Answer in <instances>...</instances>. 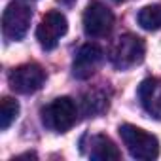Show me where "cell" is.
Returning a JSON list of instances; mask_svg holds the SVG:
<instances>
[{"mask_svg": "<svg viewBox=\"0 0 161 161\" xmlns=\"http://www.w3.org/2000/svg\"><path fill=\"white\" fill-rule=\"evenodd\" d=\"M76 118H78V108L70 97H59L42 110V123L55 133L68 131L76 123Z\"/></svg>", "mask_w": 161, "mask_h": 161, "instance_id": "cell-3", "label": "cell"}, {"mask_svg": "<svg viewBox=\"0 0 161 161\" xmlns=\"http://www.w3.org/2000/svg\"><path fill=\"white\" fill-rule=\"evenodd\" d=\"M31 19H32V12H31L29 6L19 4V2L8 4V8L2 14V32H4V36L12 42L21 40L29 32Z\"/></svg>", "mask_w": 161, "mask_h": 161, "instance_id": "cell-4", "label": "cell"}, {"mask_svg": "<svg viewBox=\"0 0 161 161\" xmlns=\"http://www.w3.org/2000/svg\"><path fill=\"white\" fill-rule=\"evenodd\" d=\"M19 116V103L12 97H4L0 103V129L6 131Z\"/></svg>", "mask_w": 161, "mask_h": 161, "instance_id": "cell-12", "label": "cell"}, {"mask_svg": "<svg viewBox=\"0 0 161 161\" xmlns=\"http://www.w3.org/2000/svg\"><path fill=\"white\" fill-rule=\"evenodd\" d=\"M138 99L150 116L161 119V80L146 78L138 86Z\"/></svg>", "mask_w": 161, "mask_h": 161, "instance_id": "cell-9", "label": "cell"}, {"mask_svg": "<svg viewBox=\"0 0 161 161\" xmlns=\"http://www.w3.org/2000/svg\"><path fill=\"white\" fill-rule=\"evenodd\" d=\"M136 21L144 31H159L161 29V4L144 6L138 12Z\"/></svg>", "mask_w": 161, "mask_h": 161, "instance_id": "cell-11", "label": "cell"}, {"mask_svg": "<svg viewBox=\"0 0 161 161\" xmlns=\"http://www.w3.org/2000/svg\"><path fill=\"white\" fill-rule=\"evenodd\" d=\"M89 157L97 161H116L121 157L118 146L104 135L89 136Z\"/></svg>", "mask_w": 161, "mask_h": 161, "instance_id": "cell-10", "label": "cell"}, {"mask_svg": "<svg viewBox=\"0 0 161 161\" xmlns=\"http://www.w3.org/2000/svg\"><path fill=\"white\" fill-rule=\"evenodd\" d=\"M112 2H116V4H123V2H127V0H112Z\"/></svg>", "mask_w": 161, "mask_h": 161, "instance_id": "cell-13", "label": "cell"}, {"mask_svg": "<svg viewBox=\"0 0 161 161\" xmlns=\"http://www.w3.org/2000/svg\"><path fill=\"white\" fill-rule=\"evenodd\" d=\"M144 51H146V46H144V40L136 34H121L110 47V61L116 68L119 70H125V68H131L135 64H138L142 59H144Z\"/></svg>", "mask_w": 161, "mask_h": 161, "instance_id": "cell-2", "label": "cell"}, {"mask_svg": "<svg viewBox=\"0 0 161 161\" xmlns=\"http://www.w3.org/2000/svg\"><path fill=\"white\" fill-rule=\"evenodd\" d=\"M103 61V49L95 44H86L80 47L72 63V74L78 80H87L95 74L97 66Z\"/></svg>", "mask_w": 161, "mask_h": 161, "instance_id": "cell-8", "label": "cell"}, {"mask_svg": "<svg viewBox=\"0 0 161 161\" xmlns=\"http://www.w3.org/2000/svg\"><path fill=\"white\" fill-rule=\"evenodd\" d=\"M66 31H68L66 17L61 12L51 10L42 17V21L36 29V40L40 42V46L44 49H55L59 40L66 34Z\"/></svg>", "mask_w": 161, "mask_h": 161, "instance_id": "cell-6", "label": "cell"}, {"mask_svg": "<svg viewBox=\"0 0 161 161\" xmlns=\"http://www.w3.org/2000/svg\"><path fill=\"white\" fill-rule=\"evenodd\" d=\"M119 136H121L127 152L135 159L150 161L159 155V140L136 125H131V123L119 125Z\"/></svg>", "mask_w": 161, "mask_h": 161, "instance_id": "cell-1", "label": "cell"}, {"mask_svg": "<svg viewBox=\"0 0 161 161\" xmlns=\"http://www.w3.org/2000/svg\"><path fill=\"white\" fill-rule=\"evenodd\" d=\"M8 82H10V87L15 93L31 95V93H36L44 86L46 72L38 64H21V66L14 68L10 72Z\"/></svg>", "mask_w": 161, "mask_h": 161, "instance_id": "cell-5", "label": "cell"}, {"mask_svg": "<svg viewBox=\"0 0 161 161\" xmlns=\"http://www.w3.org/2000/svg\"><path fill=\"white\" fill-rule=\"evenodd\" d=\"M114 27V14L103 4V2H93L87 4L84 12V31L91 38H101L106 36Z\"/></svg>", "mask_w": 161, "mask_h": 161, "instance_id": "cell-7", "label": "cell"}]
</instances>
